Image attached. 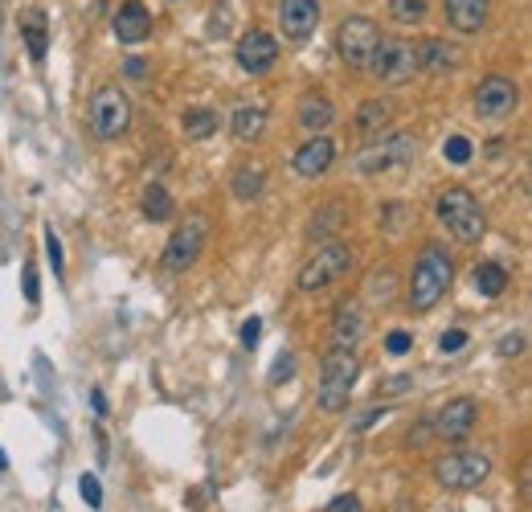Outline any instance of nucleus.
I'll return each mask as SVG.
<instances>
[{"mask_svg":"<svg viewBox=\"0 0 532 512\" xmlns=\"http://www.w3.org/2000/svg\"><path fill=\"white\" fill-rule=\"evenodd\" d=\"M258 336H262V320H258V316H250V320L242 324V345H246V349H254V345H258Z\"/></svg>","mask_w":532,"mask_h":512,"instance_id":"72a5a7b5","label":"nucleus"},{"mask_svg":"<svg viewBox=\"0 0 532 512\" xmlns=\"http://www.w3.org/2000/svg\"><path fill=\"white\" fill-rule=\"evenodd\" d=\"M487 476H492V459L483 451H451V455L434 459V480L451 492H471Z\"/></svg>","mask_w":532,"mask_h":512,"instance_id":"39448f33","label":"nucleus"},{"mask_svg":"<svg viewBox=\"0 0 532 512\" xmlns=\"http://www.w3.org/2000/svg\"><path fill=\"white\" fill-rule=\"evenodd\" d=\"M205 238H209V218H201V213H193V218H185V226L176 230L164 246V267L168 271H189L197 259H201V250H205Z\"/></svg>","mask_w":532,"mask_h":512,"instance_id":"9d476101","label":"nucleus"},{"mask_svg":"<svg viewBox=\"0 0 532 512\" xmlns=\"http://www.w3.org/2000/svg\"><path fill=\"white\" fill-rule=\"evenodd\" d=\"M234 58H238V66L246 74H266V70L275 66V58H279V41L271 33H262V29H250V33L238 37Z\"/></svg>","mask_w":532,"mask_h":512,"instance_id":"9b49d317","label":"nucleus"},{"mask_svg":"<svg viewBox=\"0 0 532 512\" xmlns=\"http://www.w3.org/2000/svg\"><path fill=\"white\" fill-rule=\"evenodd\" d=\"M279 21L291 41H307L320 25V0H279Z\"/></svg>","mask_w":532,"mask_h":512,"instance_id":"2eb2a0df","label":"nucleus"},{"mask_svg":"<svg viewBox=\"0 0 532 512\" xmlns=\"http://www.w3.org/2000/svg\"><path fill=\"white\" fill-rule=\"evenodd\" d=\"M332 119H336V107L324 95H307L299 103V127H303V132H324Z\"/></svg>","mask_w":532,"mask_h":512,"instance_id":"412c9836","label":"nucleus"},{"mask_svg":"<svg viewBox=\"0 0 532 512\" xmlns=\"http://www.w3.org/2000/svg\"><path fill=\"white\" fill-rule=\"evenodd\" d=\"M524 349V336H504L500 340V357H512V353H520Z\"/></svg>","mask_w":532,"mask_h":512,"instance_id":"58836bf2","label":"nucleus"},{"mask_svg":"<svg viewBox=\"0 0 532 512\" xmlns=\"http://www.w3.org/2000/svg\"><path fill=\"white\" fill-rule=\"evenodd\" d=\"M463 345H467V332H442V340H438L442 353H459Z\"/></svg>","mask_w":532,"mask_h":512,"instance_id":"473e14b6","label":"nucleus"},{"mask_svg":"<svg viewBox=\"0 0 532 512\" xmlns=\"http://www.w3.org/2000/svg\"><path fill=\"white\" fill-rule=\"evenodd\" d=\"M389 17L402 25H414L426 17V0H389Z\"/></svg>","mask_w":532,"mask_h":512,"instance_id":"cd10ccee","label":"nucleus"},{"mask_svg":"<svg viewBox=\"0 0 532 512\" xmlns=\"http://www.w3.org/2000/svg\"><path fill=\"white\" fill-rule=\"evenodd\" d=\"M181 127H185V136H189V140H209V136L217 132V111L193 107V111H185Z\"/></svg>","mask_w":532,"mask_h":512,"instance_id":"a878e982","label":"nucleus"},{"mask_svg":"<svg viewBox=\"0 0 532 512\" xmlns=\"http://www.w3.org/2000/svg\"><path fill=\"white\" fill-rule=\"evenodd\" d=\"M508 287V271L500 263H479L475 267V291L487 295V300H496V295H504Z\"/></svg>","mask_w":532,"mask_h":512,"instance_id":"393cba45","label":"nucleus"},{"mask_svg":"<svg viewBox=\"0 0 532 512\" xmlns=\"http://www.w3.org/2000/svg\"><path fill=\"white\" fill-rule=\"evenodd\" d=\"M442 13L455 33H479L487 25V0H442Z\"/></svg>","mask_w":532,"mask_h":512,"instance_id":"a211bd4d","label":"nucleus"},{"mask_svg":"<svg viewBox=\"0 0 532 512\" xmlns=\"http://www.w3.org/2000/svg\"><path fill=\"white\" fill-rule=\"evenodd\" d=\"M172 5H176V0H172Z\"/></svg>","mask_w":532,"mask_h":512,"instance_id":"79ce46f5","label":"nucleus"},{"mask_svg":"<svg viewBox=\"0 0 532 512\" xmlns=\"http://www.w3.org/2000/svg\"><path fill=\"white\" fill-rule=\"evenodd\" d=\"M418 62L430 74H447V70L459 66V50L447 46V41H426V46H418Z\"/></svg>","mask_w":532,"mask_h":512,"instance_id":"4be33fe9","label":"nucleus"},{"mask_svg":"<svg viewBox=\"0 0 532 512\" xmlns=\"http://www.w3.org/2000/svg\"><path fill=\"white\" fill-rule=\"evenodd\" d=\"M414 156H418V140H414L410 132H385L381 144H373V148H365V152L357 156V173H365V177L389 173V168L410 164Z\"/></svg>","mask_w":532,"mask_h":512,"instance_id":"1a4fd4ad","label":"nucleus"},{"mask_svg":"<svg viewBox=\"0 0 532 512\" xmlns=\"http://www.w3.org/2000/svg\"><path fill=\"white\" fill-rule=\"evenodd\" d=\"M115 37L123 41V46H140V41L152 37V17L144 9V0H127V5H119V13H115Z\"/></svg>","mask_w":532,"mask_h":512,"instance_id":"dca6fc26","label":"nucleus"},{"mask_svg":"<svg viewBox=\"0 0 532 512\" xmlns=\"http://www.w3.org/2000/svg\"><path fill=\"white\" fill-rule=\"evenodd\" d=\"M348 267H352V250H348L344 242H328V246H320L312 259L303 263V271H299V291H324V287H332L340 275H348Z\"/></svg>","mask_w":532,"mask_h":512,"instance_id":"6e6552de","label":"nucleus"},{"mask_svg":"<svg viewBox=\"0 0 532 512\" xmlns=\"http://www.w3.org/2000/svg\"><path fill=\"white\" fill-rule=\"evenodd\" d=\"M324 512H365V504H361V496H352V492H344V496H336Z\"/></svg>","mask_w":532,"mask_h":512,"instance_id":"2f4dec72","label":"nucleus"},{"mask_svg":"<svg viewBox=\"0 0 532 512\" xmlns=\"http://www.w3.org/2000/svg\"><path fill=\"white\" fill-rule=\"evenodd\" d=\"M475 418H479L475 402H471V398H455V402H447V406L438 410V418H434V435H442L447 443H463V439L475 431Z\"/></svg>","mask_w":532,"mask_h":512,"instance_id":"ddd939ff","label":"nucleus"},{"mask_svg":"<svg viewBox=\"0 0 532 512\" xmlns=\"http://www.w3.org/2000/svg\"><path fill=\"white\" fill-rule=\"evenodd\" d=\"M340 218H344V213H340V209H328V213H320V218L312 222V234H328V226H336Z\"/></svg>","mask_w":532,"mask_h":512,"instance_id":"f704fd0d","label":"nucleus"},{"mask_svg":"<svg viewBox=\"0 0 532 512\" xmlns=\"http://www.w3.org/2000/svg\"><path fill=\"white\" fill-rule=\"evenodd\" d=\"M21 33H25L29 58H33V62H46V50H50V37H46V17H41V13H29V17L21 21Z\"/></svg>","mask_w":532,"mask_h":512,"instance_id":"b1692460","label":"nucleus"},{"mask_svg":"<svg viewBox=\"0 0 532 512\" xmlns=\"http://www.w3.org/2000/svg\"><path fill=\"white\" fill-rule=\"evenodd\" d=\"M369 70L381 82H389V87H402V82H410L422 70L418 46H414V41H406V37H381L373 58H369Z\"/></svg>","mask_w":532,"mask_h":512,"instance_id":"20e7f679","label":"nucleus"},{"mask_svg":"<svg viewBox=\"0 0 532 512\" xmlns=\"http://www.w3.org/2000/svg\"><path fill=\"white\" fill-rule=\"evenodd\" d=\"M365 332H369V316L361 300H344L332 316V349H357Z\"/></svg>","mask_w":532,"mask_h":512,"instance_id":"4468645a","label":"nucleus"},{"mask_svg":"<svg viewBox=\"0 0 532 512\" xmlns=\"http://www.w3.org/2000/svg\"><path fill=\"white\" fill-rule=\"evenodd\" d=\"M357 373H361L357 349H328V357L320 365V394H316V402H320L324 414L348 410L352 386H357Z\"/></svg>","mask_w":532,"mask_h":512,"instance_id":"f03ea898","label":"nucleus"},{"mask_svg":"<svg viewBox=\"0 0 532 512\" xmlns=\"http://www.w3.org/2000/svg\"><path fill=\"white\" fill-rule=\"evenodd\" d=\"M516 103H520L516 82H512V78H500V74L483 78L479 91H475V111H479L483 119H504V115H512Z\"/></svg>","mask_w":532,"mask_h":512,"instance_id":"f8f14e48","label":"nucleus"},{"mask_svg":"<svg viewBox=\"0 0 532 512\" xmlns=\"http://www.w3.org/2000/svg\"><path fill=\"white\" fill-rule=\"evenodd\" d=\"M46 250H50V263H54V271H62V242H58V234H54V230L46 234Z\"/></svg>","mask_w":532,"mask_h":512,"instance_id":"e433bc0d","label":"nucleus"},{"mask_svg":"<svg viewBox=\"0 0 532 512\" xmlns=\"http://www.w3.org/2000/svg\"><path fill=\"white\" fill-rule=\"evenodd\" d=\"M78 492H82V500L91 504V508H99V504H103V488H99V480H95V476H82V480H78Z\"/></svg>","mask_w":532,"mask_h":512,"instance_id":"c756f323","label":"nucleus"},{"mask_svg":"<svg viewBox=\"0 0 532 512\" xmlns=\"http://www.w3.org/2000/svg\"><path fill=\"white\" fill-rule=\"evenodd\" d=\"M144 218L148 222H168L172 218V197L164 185H148L144 189Z\"/></svg>","mask_w":532,"mask_h":512,"instance_id":"bb28decb","label":"nucleus"},{"mask_svg":"<svg viewBox=\"0 0 532 512\" xmlns=\"http://www.w3.org/2000/svg\"><path fill=\"white\" fill-rule=\"evenodd\" d=\"M332 156H336L332 140H328V136H312V140H307V144L295 152L291 164H295L299 177L312 181V177H324V173H328V168H332Z\"/></svg>","mask_w":532,"mask_h":512,"instance_id":"f3484780","label":"nucleus"},{"mask_svg":"<svg viewBox=\"0 0 532 512\" xmlns=\"http://www.w3.org/2000/svg\"><path fill=\"white\" fill-rule=\"evenodd\" d=\"M291 373H295V357H287V353H283V357H279V365L271 369V381H275V386H279V381H287Z\"/></svg>","mask_w":532,"mask_h":512,"instance_id":"c9c22d12","label":"nucleus"},{"mask_svg":"<svg viewBox=\"0 0 532 512\" xmlns=\"http://www.w3.org/2000/svg\"><path fill=\"white\" fill-rule=\"evenodd\" d=\"M230 132L238 140H258L266 132V107L262 103H242L234 111V119H230Z\"/></svg>","mask_w":532,"mask_h":512,"instance_id":"aec40b11","label":"nucleus"},{"mask_svg":"<svg viewBox=\"0 0 532 512\" xmlns=\"http://www.w3.org/2000/svg\"><path fill=\"white\" fill-rule=\"evenodd\" d=\"M451 279H455L451 254L442 246H426L418 254V263H414V275H410V308L414 312H430L442 295H447Z\"/></svg>","mask_w":532,"mask_h":512,"instance_id":"f257e3e1","label":"nucleus"},{"mask_svg":"<svg viewBox=\"0 0 532 512\" xmlns=\"http://www.w3.org/2000/svg\"><path fill=\"white\" fill-rule=\"evenodd\" d=\"M5 467H9V459H5V451H0V472H5Z\"/></svg>","mask_w":532,"mask_h":512,"instance_id":"a19ab883","label":"nucleus"},{"mask_svg":"<svg viewBox=\"0 0 532 512\" xmlns=\"http://www.w3.org/2000/svg\"><path fill=\"white\" fill-rule=\"evenodd\" d=\"M389 123H393V103L389 99H365L361 111H357V132L361 136H381L389 132Z\"/></svg>","mask_w":532,"mask_h":512,"instance_id":"6ab92c4d","label":"nucleus"},{"mask_svg":"<svg viewBox=\"0 0 532 512\" xmlns=\"http://www.w3.org/2000/svg\"><path fill=\"white\" fill-rule=\"evenodd\" d=\"M262 189H266V168L262 164H242L234 173V181H230V193L238 201H254V197H262Z\"/></svg>","mask_w":532,"mask_h":512,"instance_id":"5701e85b","label":"nucleus"},{"mask_svg":"<svg viewBox=\"0 0 532 512\" xmlns=\"http://www.w3.org/2000/svg\"><path fill=\"white\" fill-rule=\"evenodd\" d=\"M434 209H438V222L447 226L459 242H479L487 234V218H483L479 201L467 189H442Z\"/></svg>","mask_w":532,"mask_h":512,"instance_id":"7ed1b4c3","label":"nucleus"},{"mask_svg":"<svg viewBox=\"0 0 532 512\" xmlns=\"http://www.w3.org/2000/svg\"><path fill=\"white\" fill-rule=\"evenodd\" d=\"M377 41H381V29L369 17H344L336 25V50H340L344 66H352V70H369Z\"/></svg>","mask_w":532,"mask_h":512,"instance_id":"0eeeda50","label":"nucleus"},{"mask_svg":"<svg viewBox=\"0 0 532 512\" xmlns=\"http://www.w3.org/2000/svg\"><path fill=\"white\" fill-rule=\"evenodd\" d=\"M123 70H127L131 78H144V62H140V58H127V62H123Z\"/></svg>","mask_w":532,"mask_h":512,"instance_id":"ea45409f","label":"nucleus"},{"mask_svg":"<svg viewBox=\"0 0 532 512\" xmlns=\"http://www.w3.org/2000/svg\"><path fill=\"white\" fill-rule=\"evenodd\" d=\"M410 345H414V336H410V332H389V336H385V349H389L393 357L410 353Z\"/></svg>","mask_w":532,"mask_h":512,"instance_id":"7c9ffc66","label":"nucleus"},{"mask_svg":"<svg viewBox=\"0 0 532 512\" xmlns=\"http://www.w3.org/2000/svg\"><path fill=\"white\" fill-rule=\"evenodd\" d=\"M25 300H29V304L41 300V295H37V271H33V267H25Z\"/></svg>","mask_w":532,"mask_h":512,"instance_id":"4c0bfd02","label":"nucleus"},{"mask_svg":"<svg viewBox=\"0 0 532 512\" xmlns=\"http://www.w3.org/2000/svg\"><path fill=\"white\" fill-rule=\"evenodd\" d=\"M471 152H475V148H471V140H467V136H451L447 144H442V156H447L451 164H467V160H471Z\"/></svg>","mask_w":532,"mask_h":512,"instance_id":"c85d7f7f","label":"nucleus"},{"mask_svg":"<svg viewBox=\"0 0 532 512\" xmlns=\"http://www.w3.org/2000/svg\"><path fill=\"white\" fill-rule=\"evenodd\" d=\"M95 140H119L131 127V99L119 87H99L91 95V111H86Z\"/></svg>","mask_w":532,"mask_h":512,"instance_id":"423d86ee","label":"nucleus"}]
</instances>
